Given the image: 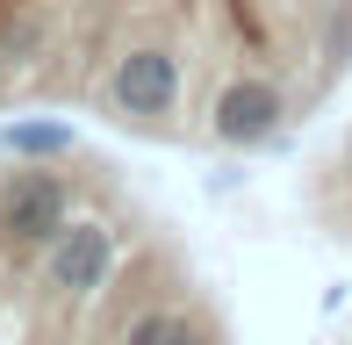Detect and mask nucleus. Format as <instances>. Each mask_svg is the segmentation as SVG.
Returning <instances> with one entry per match:
<instances>
[{
    "mask_svg": "<svg viewBox=\"0 0 352 345\" xmlns=\"http://www.w3.org/2000/svg\"><path fill=\"white\" fill-rule=\"evenodd\" d=\"M352 72V0H0V108L266 151Z\"/></svg>",
    "mask_w": 352,
    "mask_h": 345,
    "instance_id": "nucleus-1",
    "label": "nucleus"
},
{
    "mask_svg": "<svg viewBox=\"0 0 352 345\" xmlns=\"http://www.w3.org/2000/svg\"><path fill=\"white\" fill-rule=\"evenodd\" d=\"M79 209V180L51 159H29L0 172V274L29 280L36 274V252L65 230V216Z\"/></svg>",
    "mask_w": 352,
    "mask_h": 345,
    "instance_id": "nucleus-2",
    "label": "nucleus"
},
{
    "mask_svg": "<svg viewBox=\"0 0 352 345\" xmlns=\"http://www.w3.org/2000/svg\"><path fill=\"white\" fill-rule=\"evenodd\" d=\"M116 266H122V230L108 223V216H65V230H58L51 245L36 252V288L51 295V302H101L108 288H116Z\"/></svg>",
    "mask_w": 352,
    "mask_h": 345,
    "instance_id": "nucleus-3",
    "label": "nucleus"
},
{
    "mask_svg": "<svg viewBox=\"0 0 352 345\" xmlns=\"http://www.w3.org/2000/svg\"><path fill=\"white\" fill-rule=\"evenodd\" d=\"M116 345H216V331L195 309H180V302H144V309L122 317Z\"/></svg>",
    "mask_w": 352,
    "mask_h": 345,
    "instance_id": "nucleus-4",
    "label": "nucleus"
},
{
    "mask_svg": "<svg viewBox=\"0 0 352 345\" xmlns=\"http://www.w3.org/2000/svg\"><path fill=\"white\" fill-rule=\"evenodd\" d=\"M0 144H8L14 159H65V151H72V130H65V122H8Z\"/></svg>",
    "mask_w": 352,
    "mask_h": 345,
    "instance_id": "nucleus-5",
    "label": "nucleus"
}]
</instances>
